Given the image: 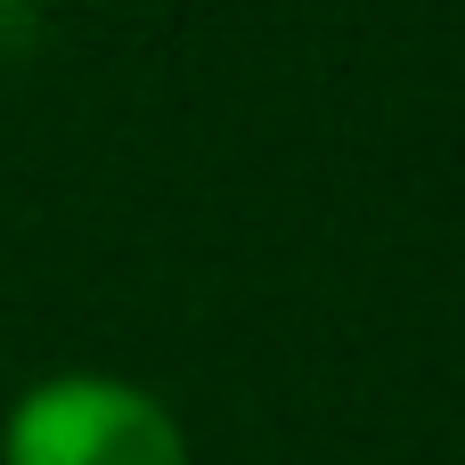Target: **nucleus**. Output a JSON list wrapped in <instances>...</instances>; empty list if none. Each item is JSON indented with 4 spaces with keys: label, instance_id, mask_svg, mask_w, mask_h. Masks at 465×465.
Wrapping results in <instances>:
<instances>
[{
    "label": "nucleus",
    "instance_id": "1",
    "mask_svg": "<svg viewBox=\"0 0 465 465\" xmlns=\"http://www.w3.org/2000/svg\"><path fill=\"white\" fill-rule=\"evenodd\" d=\"M0 465H196L180 417L106 368H65L16 392L0 425Z\"/></svg>",
    "mask_w": 465,
    "mask_h": 465
}]
</instances>
